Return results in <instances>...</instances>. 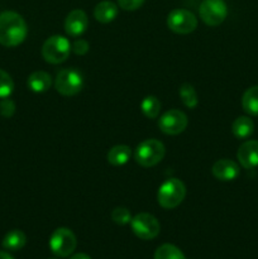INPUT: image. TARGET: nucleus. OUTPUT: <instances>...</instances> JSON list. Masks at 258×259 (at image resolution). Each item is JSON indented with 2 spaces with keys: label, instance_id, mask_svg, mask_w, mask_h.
Segmentation results:
<instances>
[{
  "label": "nucleus",
  "instance_id": "nucleus-13",
  "mask_svg": "<svg viewBox=\"0 0 258 259\" xmlns=\"http://www.w3.org/2000/svg\"><path fill=\"white\" fill-rule=\"evenodd\" d=\"M237 158L242 167L252 169L258 166V141H247L239 147Z\"/></svg>",
  "mask_w": 258,
  "mask_h": 259
},
{
  "label": "nucleus",
  "instance_id": "nucleus-25",
  "mask_svg": "<svg viewBox=\"0 0 258 259\" xmlns=\"http://www.w3.org/2000/svg\"><path fill=\"white\" fill-rule=\"evenodd\" d=\"M15 113V104L12 99L4 98L0 101V115L4 118H10Z\"/></svg>",
  "mask_w": 258,
  "mask_h": 259
},
{
  "label": "nucleus",
  "instance_id": "nucleus-27",
  "mask_svg": "<svg viewBox=\"0 0 258 259\" xmlns=\"http://www.w3.org/2000/svg\"><path fill=\"white\" fill-rule=\"evenodd\" d=\"M71 47H72V51L75 55L83 56L89 52V48H90V46H89V43L86 42L85 39H77L73 42V45L71 46Z\"/></svg>",
  "mask_w": 258,
  "mask_h": 259
},
{
  "label": "nucleus",
  "instance_id": "nucleus-23",
  "mask_svg": "<svg viewBox=\"0 0 258 259\" xmlns=\"http://www.w3.org/2000/svg\"><path fill=\"white\" fill-rule=\"evenodd\" d=\"M14 90V81L12 76L0 68V99L9 98Z\"/></svg>",
  "mask_w": 258,
  "mask_h": 259
},
{
  "label": "nucleus",
  "instance_id": "nucleus-11",
  "mask_svg": "<svg viewBox=\"0 0 258 259\" xmlns=\"http://www.w3.org/2000/svg\"><path fill=\"white\" fill-rule=\"evenodd\" d=\"M89 27V19L82 9H75L68 13L65 20V30L71 37H78Z\"/></svg>",
  "mask_w": 258,
  "mask_h": 259
},
{
  "label": "nucleus",
  "instance_id": "nucleus-2",
  "mask_svg": "<svg viewBox=\"0 0 258 259\" xmlns=\"http://www.w3.org/2000/svg\"><path fill=\"white\" fill-rule=\"evenodd\" d=\"M186 196V187L179 179H168L161 185L157 194L158 204L163 209H175L184 201Z\"/></svg>",
  "mask_w": 258,
  "mask_h": 259
},
{
  "label": "nucleus",
  "instance_id": "nucleus-1",
  "mask_svg": "<svg viewBox=\"0 0 258 259\" xmlns=\"http://www.w3.org/2000/svg\"><path fill=\"white\" fill-rule=\"evenodd\" d=\"M27 33V23L22 15L13 10L0 13V45L17 47L24 42Z\"/></svg>",
  "mask_w": 258,
  "mask_h": 259
},
{
  "label": "nucleus",
  "instance_id": "nucleus-6",
  "mask_svg": "<svg viewBox=\"0 0 258 259\" xmlns=\"http://www.w3.org/2000/svg\"><path fill=\"white\" fill-rule=\"evenodd\" d=\"M77 245V239L68 228H58L50 238V249L55 255L66 258L72 254Z\"/></svg>",
  "mask_w": 258,
  "mask_h": 259
},
{
  "label": "nucleus",
  "instance_id": "nucleus-28",
  "mask_svg": "<svg viewBox=\"0 0 258 259\" xmlns=\"http://www.w3.org/2000/svg\"><path fill=\"white\" fill-rule=\"evenodd\" d=\"M68 259H91L90 255L85 254V253H76V254L71 255Z\"/></svg>",
  "mask_w": 258,
  "mask_h": 259
},
{
  "label": "nucleus",
  "instance_id": "nucleus-4",
  "mask_svg": "<svg viewBox=\"0 0 258 259\" xmlns=\"http://www.w3.org/2000/svg\"><path fill=\"white\" fill-rule=\"evenodd\" d=\"M72 47L70 40L63 35H52L42 46V57L46 62L58 65L65 62L70 56Z\"/></svg>",
  "mask_w": 258,
  "mask_h": 259
},
{
  "label": "nucleus",
  "instance_id": "nucleus-5",
  "mask_svg": "<svg viewBox=\"0 0 258 259\" xmlns=\"http://www.w3.org/2000/svg\"><path fill=\"white\" fill-rule=\"evenodd\" d=\"M55 88L63 96L77 95L83 88L82 73L76 68H63L56 76Z\"/></svg>",
  "mask_w": 258,
  "mask_h": 259
},
{
  "label": "nucleus",
  "instance_id": "nucleus-24",
  "mask_svg": "<svg viewBox=\"0 0 258 259\" xmlns=\"http://www.w3.org/2000/svg\"><path fill=\"white\" fill-rule=\"evenodd\" d=\"M111 220L118 225H126L132 222V214L126 207H115L111 211Z\"/></svg>",
  "mask_w": 258,
  "mask_h": 259
},
{
  "label": "nucleus",
  "instance_id": "nucleus-18",
  "mask_svg": "<svg viewBox=\"0 0 258 259\" xmlns=\"http://www.w3.org/2000/svg\"><path fill=\"white\" fill-rule=\"evenodd\" d=\"M132 156L131 147L125 146V144H119V146H114L110 151L108 152V162L113 166H123L129 161Z\"/></svg>",
  "mask_w": 258,
  "mask_h": 259
},
{
  "label": "nucleus",
  "instance_id": "nucleus-20",
  "mask_svg": "<svg viewBox=\"0 0 258 259\" xmlns=\"http://www.w3.org/2000/svg\"><path fill=\"white\" fill-rule=\"evenodd\" d=\"M141 110L144 116L149 119H156L161 110V101L156 96H146L141 103Z\"/></svg>",
  "mask_w": 258,
  "mask_h": 259
},
{
  "label": "nucleus",
  "instance_id": "nucleus-8",
  "mask_svg": "<svg viewBox=\"0 0 258 259\" xmlns=\"http://www.w3.org/2000/svg\"><path fill=\"white\" fill-rule=\"evenodd\" d=\"M200 18L209 27H218L228 15V7L224 0H204L199 8Z\"/></svg>",
  "mask_w": 258,
  "mask_h": 259
},
{
  "label": "nucleus",
  "instance_id": "nucleus-15",
  "mask_svg": "<svg viewBox=\"0 0 258 259\" xmlns=\"http://www.w3.org/2000/svg\"><path fill=\"white\" fill-rule=\"evenodd\" d=\"M27 85L33 93H45L52 85V77H51L50 73L45 72V71H35V72L29 75L27 80Z\"/></svg>",
  "mask_w": 258,
  "mask_h": 259
},
{
  "label": "nucleus",
  "instance_id": "nucleus-14",
  "mask_svg": "<svg viewBox=\"0 0 258 259\" xmlns=\"http://www.w3.org/2000/svg\"><path fill=\"white\" fill-rule=\"evenodd\" d=\"M94 15H95V19L103 24L113 22L118 15V5L110 0H104L96 5Z\"/></svg>",
  "mask_w": 258,
  "mask_h": 259
},
{
  "label": "nucleus",
  "instance_id": "nucleus-19",
  "mask_svg": "<svg viewBox=\"0 0 258 259\" xmlns=\"http://www.w3.org/2000/svg\"><path fill=\"white\" fill-rule=\"evenodd\" d=\"M242 108L249 115L258 116V85L247 89L243 94Z\"/></svg>",
  "mask_w": 258,
  "mask_h": 259
},
{
  "label": "nucleus",
  "instance_id": "nucleus-17",
  "mask_svg": "<svg viewBox=\"0 0 258 259\" xmlns=\"http://www.w3.org/2000/svg\"><path fill=\"white\" fill-rule=\"evenodd\" d=\"M25 243H27V237H25L24 233L19 229H14L5 234L2 245L4 249L15 252V250L22 249L25 245Z\"/></svg>",
  "mask_w": 258,
  "mask_h": 259
},
{
  "label": "nucleus",
  "instance_id": "nucleus-26",
  "mask_svg": "<svg viewBox=\"0 0 258 259\" xmlns=\"http://www.w3.org/2000/svg\"><path fill=\"white\" fill-rule=\"evenodd\" d=\"M146 0H118V4L121 9L128 10V12H134L139 9L143 5Z\"/></svg>",
  "mask_w": 258,
  "mask_h": 259
},
{
  "label": "nucleus",
  "instance_id": "nucleus-10",
  "mask_svg": "<svg viewBox=\"0 0 258 259\" xmlns=\"http://www.w3.org/2000/svg\"><path fill=\"white\" fill-rule=\"evenodd\" d=\"M189 124L186 114L177 109H171L161 115L158 120V126L162 133L167 136H177L186 129Z\"/></svg>",
  "mask_w": 258,
  "mask_h": 259
},
{
  "label": "nucleus",
  "instance_id": "nucleus-12",
  "mask_svg": "<svg viewBox=\"0 0 258 259\" xmlns=\"http://www.w3.org/2000/svg\"><path fill=\"white\" fill-rule=\"evenodd\" d=\"M211 172L212 175H214L215 179L219 180V181L229 182L234 181V180L239 176L240 168L234 161H232V159L223 158L212 164Z\"/></svg>",
  "mask_w": 258,
  "mask_h": 259
},
{
  "label": "nucleus",
  "instance_id": "nucleus-22",
  "mask_svg": "<svg viewBox=\"0 0 258 259\" xmlns=\"http://www.w3.org/2000/svg\"><path fill=\"white\" fill-rule=\"evenodd\" d=\"M180 98H181L182 103L186 108L189 109H195L199 104V99H197L196 90L194 89V86L190 85V83H184L180 88Z\"/></svg>",
  "mask_w": 258,
  "mask_h": 259
},
{
  "label": "nucleus",
  "instance_id": "nucleus-3",
  "mask_svg": "<svg viewBox=\"0 0 258 259\" xmlns=\"http://www.w3.org/2000/svg\"><path fill=\"white\" fill-rule=\"evenodd\" d=\"M166 148L163 143L157 139H146L138 144L134 153L136 162L142 167H153L163 159Z\"/></svg>",
  "mask_w": 258,
  "mask_h": 259
},
{
  "label": "nucleus",
  "instance_id": "nucleus-29",
  "mask_svg": "<svg viewBox=\"0 0 258 259\" xmlns=\"http://www.w3.org/2000/svg\"><path fill=\"white\" fill-rule=\"evenodd\" d=\"M0 259H14V258H13L8 252H3V250H0Z\"/></svg>",
  "mask_w": 258,
  "mask_h": 259
},
{
  "label": "nucleus",
  "instance_id": "nucleus-21",
  "mask_svg": "<svg viewBox=\"0 0 258 259\" xmlns=\"http://www.w3.org/2000/svg\"><path fill=\"white\" fill-rule=\"evenodd\" d=\"M154 259H186L180 248L174 244H162L154 252Z\"/></svg>",
  "mask_w": 258,
  "mask_h": 259
},
{
  "label": "nucleus",
  "instance_id": "nucleus-9",
  "mask_svg": "<svg viewBox=\"0 0 258 259\" xmlns=\"http://www.w3.org/2000/svg\"><path fill=\"white\" fill-rule=\"evenodd\" d=\"M167 27L177 34H189L197 28V18L190 10L174 9L167 17Z\"/></svg>",
  "mask_w": 258,
  "mask_h": 259
},
{
  "label": "nucleus",
  "instance_id": "nucleus-16",
  "mask_svg": "<svg viewBox=\"0 0 258 259\" xmlns=\"http://www.w3.org/2000/svg\"><path fill=\"white\" fill-rule=\"evenodd\" d=\"M232 132L235 138L247 139L254 132V123L248 116H239L232 124Z\"/></svg>",
  "mask_w": 258,
  "mask_h": 259
},
{
  "label": "nucleus",
  "instance_id": "nucleus-7",
  "mask_svg": "<svg viewBox=\"0 0 258 259\" xmlns=\"http://www.w3.org/2000/svg\"><path fill=\"white\" fill-rule=\"evenodd\" d=\"M131 227L136 237L142 240H152L159 234L161 225L159 222L148 212H139L132 218Z\"/></svg>",
  "mask_w": 258,
  "mask_h": 259
}]
</instances>
